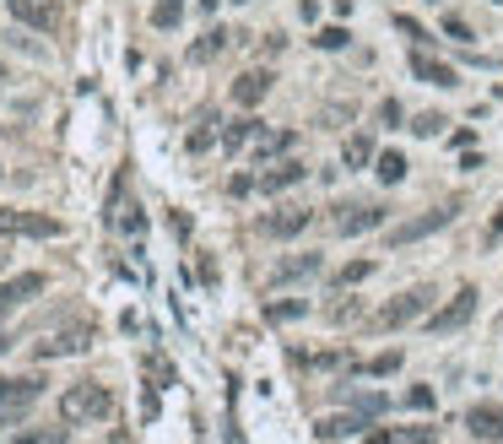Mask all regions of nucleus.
<instances>
[{"mask_svg":"<svg viewBox=\"0 0 503 444\" xmlns=\"http://www.w3.org/2000/svg\"><path fill=\"white\" fill-rule=\"evenodd\" d=\"M108 412H114V391H108V385L81 380V385H70V391L60 396V418H65V423H98V418H108Z\"/></svg>","mask_w":503,"mask_h":444,"instance_id":"obj_1","label":"nucleus"},{"mask_svg":"<svg viewBox=\"0 0 503 444\" xmlns=\"http://www.w3.org/2000/svg\"><path fill=\"white\" fill-rule=\"evenodd\" d=\"M43 396V380L33 374H16V380H0V423H22L27 407Z\"/></svg>","mask_w":503,"mask_h":444,"instance_id":"obj_2","label":"nucleus"},{"mask_svg":"<svg viewBox=\"0 0 503 444\" xmlns=\"http://www.w3.org/2000/svg\"><path fill=\"white\" fill-rule=\"evenodd\" d=\"M54 233H60V222H54V217L0 206V239H54Z\"/></svg>","mask_w":503,"mask_h":444,"instance_id":"obj_3","label":"nucleus"},{"mask_svg":"<svg viewBox=\"0 0 503 444\" xmlns=\"http://www.w3.org/2000/svg\"><path fill=\"white\" fill-rule=\"evenodd\" d=\"M450 222H455V206H433V212H423V217H412V222L390 228V244H396V250H406V244H417V239H428V233L450 228Z\"/></svg>","mask_w":503,"mask_h":444,"instance_id":"obj_4","label":"nucleus"},{"mask_svg":"<svg viewBox=\"0 0 503 444\" xmlns=\"http://www.w3.org/2000/svg\"><path fill=\"white\" fill-rule=\"evenodd\" d=\"M471 315H477V288H461L439 315H428V331H433V336H450V331L471 326Z\"/></svg>","mask_w":503,"mask_h":444,"instance_id":"obj_5","label":"nucleus"},{"mask_svg":"<svg viewBox=\"0 0 503 444\" xmlns=\"http://www.w3.org/2000/svg\"><path fill=\"white\" fill-rule=\"evenodd\" d=\"M385 228V206L379 201H352V206H336V233H374Z\"/></svg>","mask_w":503,"mask_h":444,"instance_id":"obj_6","label":"nucleus"},{"mask_svg":"<svg viewBox=\"0 0 503 444\" xmlns=\"http://www.w3.org/2000/svg\"><path fill=\"white\" fill-rule=\"evenodd\" d=\"M428 304H433V293H428V288H412V293H401L396 304H385V309H379V331H396V326H406V320L428 315Z\"/></svg>","mask_w":503,"mask_h":444,"instance_id":"obj_7","label":"nucleus"},{"mask_svg":"<svg viewBox=\"0 0 503 444\" xmlns=\"http://www.w3.org/2000/svg\"><path fill=\"white\" fill-rule=\"evenodd\" d=\"M412 76H417V81H428V87H461L455 65H444L439 54H428V43H417V49H412Z\"/></svg>","mask_w":503,"mask_h":444,"instance_id":"obj_8","label":"nucleus"},{"mask_svg":"<svg viewBox=\"0 0 503 444\" xmlns=\"http://www.w3.org/2000/svg\"><path fill=\"white\" fill-rule=\"evenodd\" d=\"M309 222H314L309 206H276L271 217H260V233H265V239H293V233H303Z\"/></svg>","mask_w":503,"mask_h":444,"instance_id":"obj_9","label":"nucleus"},{"mask_svg":"<svg viewBox=\"0 0 503 444\" xmlns=\"http://www.w3.org/2000/svg\"><path fill=\"white\" fill-rule=\"evenodd\" d=\"M81 347H92V326H76V331H60V336H49V342H38V347H33V358H38V364H49V358H65V353H81Z\"/></svg>","mask_w":503,"mask_h":444,"instance_id":"obj_10","label":"nucleus"},{"mask_svg":"<svg viewBox=\"0 0 503 444\" xmlns=\"http://www.w3.org/2000/svg\"><path fill=\"white\" fill-rule=\"evenodd\" d=\"M466 429H471L482 444H503V407H493V401H477V407L466 412Z\"/></svg>","mask_w":503,"mask_h":444,"instance_id":"obj_11","label":"nucleus"},{"mask_svg":"<svg viewBox=\"0 0 503 444\" xmlns=\"http://www.w3.org/2000/svg\"><path fill=\"white\" fill-rule=\"evenodd\" d=\"M303 163L298 157H282V163H271L265 174H260V195H282V190H293V184H303Z\"/></svg>","mask_w":503,"mask_h":444,"instance_id":"obj_12","label":"nucleus"},{"mask_svg":"<svg viewBox=\"0 0 503 444\" xmlns=\"http://www.w3.org/2000/svg\"><path fill=\"white\" fill-rule=\"evenodd\" d=\"M33 293H43V271H22V277H11V282H0V320L16 309V304H27Z\"/></svg>","mask_w":503,"mask_h":444,"instance_id":"obj_13","label":"nucleus"},{"mask_svg":"<svg viewBox=\"0 0 503 444\" xmlns=\"http://www.w3.org/2000/svg\"><path fill=\"white\" fill-rule=\"evenodd\" d=\"M265 92H271V71H244V76L233 81V103H238V109H255Z\"/></svg>","mask_w":503,"mask_h":444,"instance_id":"obj_14","label":"nucleus"},{"mask_svg":"<svg viewBox=\"0 0 503 444\" xmlns=\"http://www.w3.org/2000/svg\"><path fill=\"white\" fill-rule=\"evenodd\" d=\"M11 5V16L22 22V27H54V0H5Z\"/></svg>","mask_w":503,"mask_h":444,"instance_id":"obj_15","label":"nucleus"},{"mask_svg":"<svg viewBox=\"0 0 503 444\" xmlns=\"http://www.w3.org/2000/svg\"><path fill=\"white\" fill-rule=\"evenodd\" d=\"M320 255H293V260H282V266H271V282H298V277H320Z\"/></svg>","mask_w":503,"mask_h":444,"instance_id":"obj_16","label":"nucleus"},{"mask_svg":"<svg viewBox=\"0 0 503 444\" xmlns=\"http://www.w3.org/2000/svg\"><path fill=\"white\" fill-rule=\"evenodd\" d=\"M293 141H298L293 130H260V136H255V163H265V157H282Z\"/></svg>","mask_w":503,"mask_h":444,"instance_id":"obj_17","label":"nucleus"},{"mask_svg":"<svg viewBox=\"0 0 503 444\" xmlns=\"http://www.w3.org/2000/svg\"><path fill=\"white\" fill-rule=\"evenodd\" d=\"M222 49H228V33H222V27H211V33H200V43L190 49V60H195V65H206V60H217Z\"/></svg>","mask_w":503,"mask_h":444,"instance_id":"obj_18","label":"nucleus"},{"mask_svg":"<svg viewBox=\"0 0 503 444\" xmlns=\"http://www.w3.org/2000/svg\"><path fill=\"white\" fill-rule=\"evenodd\" d=\"M347 434H363V412H347V418H325L320 423V439H347Z\"/></svg>","mask_w":503,"mask_h":444,"instance_id":"obj_19","label":"nucleus"},{"mask_svg":"<svg viewBox=\"0 0 503 444\" xmlns=\"http://www.w3.org/2000/svg\"><path fill=\"white\" fill-rule=\"evenodd\" d=\"M255 136H260V125H255V119H233V125L222 130V146H228V152H238V146H244V141H255Z\"/></svg>","mask_w":503,"mask_h":444,"instance_id":"obj_20","label":"nucleus"},{"mask_svg":"<svg viewBox=\"0 0 503 444\" xmlns=\"http://www.w3.org/2000/svg\"><path fill=\"white\" fill-rule=\"evenodd\" d=\"M374 174H379L385 184H401V179H406V157H401V152H379V163H374Z\"/></svg>","mask_w":503,"mask_h":444,"instance_id":"obj_21","label":"nucleus"},{"mask_svg":"<svg viewBox=\"0 0 503 444\" xmlns=\"http://www.w3.org/2000/svg\"><path fill=\"white\" fill-rule=\"evenodd\" d=\"M303 309H309L303 298H282V304H265V320H271V326H282V320H298Z\"/></svg>","mask_w":503,"mask_h":444,"instance_id":"obj_22","label":"nucleus"},{"mask_svg":"<svg viewBox=\"0 0 503 444\" xmlns=\"http://www.w3.org/2000/svg\"><path fill=\"white\" fill-rule=\"evenodd\" d=\"M179 16H184V0H157L152 5V27H179Z\"/></svg>","mask_w":503,"mask_h":444,"instance_id":"obj_23","label":"nucleus"},{"mask_svg":"<svg viewBox=\"0 0 503 444\" xmlns=\"http://www.w3.org/2000/svg\"><path fill=\"white\" fill-rule=\"evenodd\" d=\"M363 163H374V141L368 136H352L347 141V168H363Z\"/></svg>","mask_w":503,"mask_h":444,"instance_id":"obj_24","label":"nucleus"},{"mask_svg":"<svg viewBox=\"0 0 503 444\" xmlns=\"http://www.w3.org/2000/svg\"><path fill=\"white\" fill-rule=\"evenodd\" d=\"M70 439V429H27V434H16V444H65Z\"/></svg>","mask_w":503,"mask_h":444,"instance_id":"obj_25","label":"nucleus"},{"mask_svg":"<svg viewBox=\"0 0 503 444\" xmlns=\"http://www.w3.org/2000/svg\"><path fill=\"white\" fill-rule=\"evenodd\" d=\"M363 277H374V260H352L347 271H336V288H358Z\"/></svg>","mask_w":503,"mask_h":444,"instance_id":"obj_26","label":"nucleus"},{"mask_svg":"<svg viewBox=\"0 0 503 444\" xmlns=\"http://www.w3.org/2000/svg\"><path fill=\"white\" fill-rule=\"evenodd\" d=\"M141 369H146V380H152V391H163V385H173V369H168V364H163L157 353H152V358H146Z\"/></svg>","mask_w":503,"mask_h":444,"instance_id":"obj_27","label":"nucleus"},{"mask_svg":"<svg viewBox=\"0 0 503 444\" xmlns=\"http://www.w3.org/2000/svg\"><path fill=\"white\" fill-rule=\"evenodd\" d=\"M347 38H352L347 27H320V33H314V43H320V49H347Z\"/></svg>","mask_w":503,"mask_h":444,"instance_id":"obj_28","label":"nucleus"},{"mask_svg":"<svg viewBox=\"0 0 503 444\" xmlns=\"http://www.w3.org/2000/svg\"><path fill=\"white\" fill-rule=\"evenodd\" d=\"M444 130V114H417L412 119V136H439Z\"/></svg>","mask_w":503,"mask_h":444,"instance_id":"obj_29","label":"nucleus"},{"mask_svg":"<svg viewBox=\"0 0 503 444\" xmlns=\"http://www.w3.org/2000/svg\"><path fill=\"white\" fill-rule=\"evenodd\" d=\"M385 407H390L385 396H352V412H363V418H379Z\"/></svg>","mask_w":503,"mask_h":444,"instance_id":"obj_30","label":"nucleus"},{"mask_svg":"<svg viewBox=\"0 0 503 444\" xmlns=\"http://www.w3.org/2000/svg\"><path fill=\"white\" fill-rule=\"evenodd\" d=\"M396 444H439L433 429H396Z\"/></svg>","mask_w":503,"mask_h":444,"instance_id":"obj_31","label":"nucleus"},{"mask_svg":"<svg viewBox=\"0 0 503 444\" xmlns=\"http://www.w3.org/2000/svg\"><path fill=\"white\" fill-rule=\"evenodd\" d=\"M363 369H368V374H396V369H401V353H379V358L363 364Z\"/></svg>","mask_w":503,"mask_h":444,"instance_id":"obj_32","label":"nucleus"},{"mask_svg":"<svg viewBox=\"0 0 503 444\" xmlns=\"http://www.w3.org/2000/svg\"><path fill=\"white\" fill-rule=\"evenodd\" d=\"M396 27H401L406 38H417V43H428V27H423L417 16H396Z\"/></svg>","mask_w":503,"mask_h":444,"instance_id":"obj_33","label":"nucleus"},{"mask_svg":"<svg viewBox=\"0 0 503 444\" xmlns=\"http://www.w3.org/2000/svg\"><path fill=\"white\" fill-rule=\"evenodd\" d=\"M406 407L428 412V407H433V391H428V385H412V391H406Z\"/></svg>","mask_w":503,"mask_h":444,"instance_id":"obj_34","label":"nucleus"},{"mask_svg":"<svg viewBox=\"0 0 503 444\" xmlns=\"http://www.w3.org/2000/svg\"><path fill=\"white\" fill-rule=\"evenodd\" d=\"M444 33H450V38H455V43H471V27H466V22H461V16H444Z\"/></svg>","mask_w":503,"mask_h":444,"instance_id":"obj_35","label":"nucleus"},{"mask_svg":"<svg viewBox=\"0 0 503 444\" xmlns=\"http://www.w3.org/2000/svg\"><path fill=\"white\" fill-rule=\"evenodd\" d=\"M379 125H401V103H396V98L379 103Z\"/></svg>","mask_w":503,"mask_h":444,"instance_id":"obj_36","label":"nucleus"},{"mask_svg":"<svg viewBox=\"0 0 503 444\" xmlns=\"http://www.w3.org/2000/svg\"><path fill=\"white\" fill-rule=\"evenodd\" d=\"M255 184H260V179H249V174H233V179H228V195H249Z\"/></svg>","mask_w":503,"mask_h":444,"instance_id":"obj_37","label":"nucleus"},{"mask_svg":"<svg viewBox=\"0 0 503 444\" xmlns=\"http://www.w3.org/2000/svg\"><path fill=\"white\" fill-rule=\"evenodd\" d=\"M168 222H173V233H179V239H190V228H195V222H190V212H173Z\"/></svg>","mask_w":503,"mask_h":444,"instance_id":"obj_38","label":"nucleus"},{"mask_svg":"<svg viewBox=\"0 0 503 444\" xmlns=\"http://www.w3.org/2000/svg\"><path fill=\"white\" fill-rule=\"evenodd\" d=\"M206 146H211V130H206V125H200V130H195V136H190V152H206Z\"/></svg>","mask_w":503,"mask_h":444,"instance_id":"obj_39","label":"nucleus"},{"mask_svg":"<svg viewBox=\"0 0 503 444\" xmlns=\"http://www.w3.org/2000/svg\"><path fill=\"white\" fill-rule=\"evenodd\" d=\"M363 444H396V429H374Z\"/></svg>","mask_w":503,"mask_h":444,"instance_id":"obj_40","label":"nucleus"},{"mask_svg":"<svg viewBox=\"0 0 503 444\" xmlns=\"http://www.w3.org/2000/svg\"><path fill=\"white\" fill-rule=\"evenodd\" d=\"M5 347H11V336H5V331H0V353H5Z\"/></svg>","mask_w":503,"mask_h":444,"instance_id":"obj_41","label":"nucleus"},{"mask_svg":"<svg viewBox=\"0 0 503 444\" xmlns=\"http://www.w3.org/2000/svg\"><path fill=\"white\" fill-rule=\"evenodd\" d=\"M200 11H217V0H200Z\"/></svg>","mask_w":503,"mask_h":444,"instance_id":"obj_42","label":"nucleus"},{"mask_svg":"<svg viewBox=\"0 0 503 444\" xmlns=\"http://www.w3.org/2000/svg\"><path fill=\"white\" fill-rule=\"evenodd\" d=\"M0 266H5V244H0Z\"/></svg>","mask_w":503,"mask_h":444,"instance_id":"obj_43","label":"nucleus"},{"mask_svg":"<svg viewBox=\"0 0 503 444\" xmlns=\"http://www.w3.org/2000/svg\"><path fill=\"white\" fill-rule=\"evenodd\" d=\"M0 87H5V71H0Z\"/></svg>","mask_w":503,"mask_h":444,"instance_id":"obj_44","label":"nucleus"},{"mask_svg":"<svg viewBox=\"0 0 503 444\" xmlns=\"http://www.w3.org/2000/svg\"><path fill=\"white\" fill-rule=\"evenodd\" d=\"M108 444H125V439H108Z\"/></svg>","mask_w":503,"mask_h":444,"instance_id":"obj_45","label":"nucleus"}]
</instances>
